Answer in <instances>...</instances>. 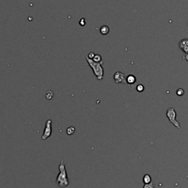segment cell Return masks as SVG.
<instances>
[{"instance_id": "obj_6", "label": "cell", "mask_w": 188, "mask_h": 188, "mask_svg": "<svg viewBox=\"0 0 188 188\" xmlns=\"http://www.w3.org/2000/svg\"><path fill=\"white\" fill-rule=\"evenodd\" d=\"M179 49L185 54H188V38H184L179 43Z\"/></svg>"}, {"instance_id": "obj_13", "label": "cell", "mask_w": 188, "mask_h": 188, "mask_svg": "<svg viewBox=\"0 0 188 188\" xmlns=\"http://www.w3.org/2000/svg\"><path fill=\"white\" fill-rule=\"evenodd\" d=\"M184 94V90L182 88H179L177 90H176V95L178 96H182Z\"/></svg>"}, {"instance_id": "obj_4", "label": "cell", "mask_w": 188, "mask_h": 188, "mask_svg": "<svg viewBox=\"0 0 188 188\" xmlns=\"http://www.w3.org/2000/svg\"><path fill=\"white\" fill-rule=\"evenodd\" d=\"M51 123H52V121H51V120H50V119L46 120L45 124V128H44V134H43L42 137H41V140H46L47 138H49V137L51 135V133H52Z\"/></svg>"}, {"instance_id": "obj_17", "label": "cell", "mask_w": 188, "mask_h": 188, "mask_svg": "<svg viewBox=\"0 0 188 188\" xmlns=\"http://www.w3.org/2000/svg\"><path fill=\"white\" fill-rule=\"evenodd\" d=\"M94 56H95V54H94V53L90 52L88 54V55H87V57H88L90 59H93V57H94Z\"/></svg>"}, {"instance_id": "obj_9", "label": "cell", "mask_w": 188, "mask_h": 188, "mask_svg": "<svg viewBox=\"0 0 188 188\" xmlns=\"http://www.w3.org/2000/svg\"><path fill=\"white\" fill-rule=\"evenodd\" d=\"M143 182L144 184H149L152 182L151 177L149 174H145L143 178Z\"/></svg>"}, {"instance_id": "obj_8", "label": "cell", "mask_w": 188, "mask_h": 188, "mask_svg": "<svg viewBox=\"0 0 188 188\" xmlns=\"http://www.w3.org/2000/svg\"><path fill=\"white\" fill-rule=\"evenodd\" d=\"M100 32H101V35H107V34L109 33V32H110V28H109V27H107V26L106 25H104V26H101V28H100L99 30Z\"/></svg>"}, {"instance_id": "obj_10", "label": "cell", "mask_w": 188, "mask_h": 188, "mask_svg": "<svg viewBox=\"0 0 188 188\" xmlns=\"http://www.w3.org/2000/svg\"><path fill=\"white\" fill-rule=\"evenodd\" d=\"M75 131H76L75 127H68V129H67L66 133H67V134H68V135H72V134H74V132H75Z\"/></svg>"}, {"instance_id": "obj_18", "label": "cell", "mask_w": 188, "mask_h": 188, "mask_svg": "<svg viewBox=\"0 0 188 188\" xmlns=\"http://www.w3.org/2000/svg\"><path fill=\"white\" fill-rule=\"evenodd\" d=\"M183 59L184 60H186L187 62H188V54H185L183 55Z\"/></svg>"}, {"instance_id": "obj_11", "label": "cell", "mask_w": 188, "mask_h": 188, "mask_svg": "<svg viewBox=\"0 0 188 188\" xmlns=\"http://www.w3.org/2000/svg\"><path fill=\"white\" fill-rule=\"evenodd\" d=\"M92 60L94 62H96V63H100V62L102 61V60H101V55H99V54H95L94 57H93Z\"/></svg>"}, {"instance_id": "obj_3", "label": "cell", "mask_w": 188, "mask_h": 188, "mask_svg": "<svg viewBox=\"0 0 188 188\" xmlns=\"http://www.w3.org/2000/svg\"><path fill=\"white\" fill-rule=\"evenodd\" d=\"M176 112L175 110V109L173 107H170L167 110V112H166V116L168 118L169 121L172 123V124L175 127H176L179 130H181V126L180 123H179V121L176 120Z\"/></svg>"}, {"instance_id": "obj_16", "label": "cell", "mask_w": 188, "mask_h": 188, "mask_svg": "<svg viewBox=\"0 0 188 188\" xmlns=\"http://www.w3.org/2000/svg\"><path fill=\"white\" fill-rule=\"evenodd\" d=\"M79 24H80V25L82 26V27H83V26H84L86 24V22H85V19H84V18H82L81 19H80V22H79Z\"/></svg>"}, {"instance_id": "obj_12", "label": "cell", "mask_w": 188, "mask_h": 188, "mask_svg": "<svg viewBox=\"0 0 188 188\" xmlns=\"http://www.w3.org/2000/svg\"><path fill=\"white\" fill-rule=\"evenodd\" d=\"M53 96H54V93H53L51 90H49V91L46 93V99L48 100L51 99Z\"/></svg>"}, {"instance_id": "obj_15", "label": "cell", "mask_w": 188, "mask_h": 188, "mask_svg": "<svg viewBox=\"0 0 188 188\" xmlns=\"http://www.w3.org/2000/svg\"><path fill=\"white\" fill-rule=\"evenodd\" d=\"M144 89H145L144 86H143L142 84H138V85H137V87H136V90H137V91L140 92H140H143V90H144Z\"/></svg>"}, {"instance_id": "obj_1", "label": "cell", "mask_w": 188, "mask_h": 188, "mask_svg": "<svg viewBox=\"0 0 188 188\" xmlns=\"http://www.w3.org/2000/svg\"><path fill=\"white\" fill-rule=\"evenodd\" d=\"M59 170L60 173L57 175L56 179V183L60 187L65 188L69 185V180H68V174L65 169V163L63 160H62L59 165Z\"/></svg>"}, {"instance_id": "obj_14", "label": "cell", "mask_w": 188, "mask_h": 188, "mask_svg": "<svg viewBox=\"0 0 188 188\" xmlns=\"http://www.w3.org/2000/svg\"><path fill=\"white\" fill-rule=\"evenodd\" d=\"M155 184L153 182H151L149 184H144V186L143 188H154Z\"/></svg>"}, {"instance_id": "obj_5", "label": "cell", "mask_w": 188, "mask_h": 188, "mask_svg": "<svg viewBox=\"0 0 188 188\" xmlns=\"http://www.w3.org/2000/svg\"><path fill=\"white\" fill-rule=\"evenodd\" d=\"M114 80L117 84H122V83H127V77L123 73L121 72H116L114 74Z\"/></svg>"}, {"instance_id": "obj_2", "label": "cell", "mask_w": 188, "mask_h": 188, "mask_svg": "<svg viewBox=\"0 0 188 188\" xmlns=\"http://www.w3.org/2000/svg\"><path fill=\"white\" fill-rule=\"evenodd\" d=\"M86 60H87L88 65L93 69V73H94L96 77H97V79L99 80H102L103 77H104V69H103L102 67L103 62L101 61L100 63H96L92 59L89 58L87 56L86 57Z\"/></svg>"}, {"instance_id": "obj_7", "label": "cell", "mask_w": 188, "mask_h": 188, "mask_svg": "<svg viewBox=\"0 0 188 188\" xmlns=\"http://www.w3.org/2000/svg\"><path fill=\"white\" fill-rule=\"evenodd\" d=\"M126 80H127V83L128 84H133L136 82V77L132 74H130V75L127 76Z\"/></svg>"}]
</instances>
